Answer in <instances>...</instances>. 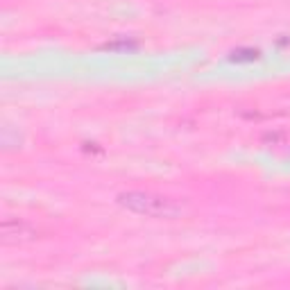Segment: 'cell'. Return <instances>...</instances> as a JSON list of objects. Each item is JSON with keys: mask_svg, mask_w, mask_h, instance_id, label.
Masks as SVG:
<instances>
[{"mask_svg": "<svg viewBox=\"0 0 290 290\" xmlns=\"http://www.w3.org/2000/svg\"><path fill=\"white\" fill-rule=\"evenodd\" d=\"M118 199L125 209L134 211L139 215H147V218H175L182 211L172 199L161 197V195H152V193L131 191V193H123Z\"/></svg>", "mask_w": 290, "mask_h": 290, "instance_id": "cell-1", "label": "cell"}, {"mask_svg": "<svg viewBox=\"0 0 290 290\" xmlns=\"http://www.w3.org/2000/svg\"><path fill=\"white\" fill-rule=\"evenodd\" d=\"M256 57H258V52L256 50H247V52H238V55H236V52H234V59H256Z\"/></svg>", "mask_w": 290, "mask_h": 290, "instance_id": "cell-3", "label": "cell"}, {"mask_svg": "<svg viewBox=\"0 0 290 290\" xmlns=\"http://www.w3.org/2000/svg\"><path fill=\"white\" fill-rule=\"evenodd\" d=\"M34 231L20 220H5L3 222V242H23L30 240Z\"/></svg>", "mask_w": 290, "mask_h": 290, "instance_id": "cell-2", "label": "cell"}]
</instances>
